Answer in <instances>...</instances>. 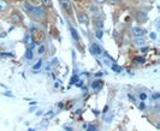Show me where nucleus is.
<instances>
[{
	"instance_id": "f257e3e1",
	"label": "nucleus",
	"mask_w": 160,
	"mask_h": 131,
	"mask_svg": "<svg viewBox=\"0 0 160 131\" xmlns=\"http://www.w3.org/2000/svg\"><path fill=\"white\" fill-rule=\"evenodd\" d=\"M23 8L28 12V13H30V15H32V16L38 17V18H41V17L45 16V8L43 7L32 6V5H30L29 2H24Z\"/></svg>"
},
{
	"instance_id": "f03ea898",
	"label": "nucleus",
	"mask_w": 160,
	"mask_h": 131,
	"mask_svg": "<svg viewBox=\"0 0 160 131\" xmlns=\"http://www.w3.org/2000/svg\"><path fill=\"white\" fill-rule=\"evenodd\" d=\"M90 52H92V54H94V56H101V54H102V49L100 48V46L96 45V43H93V45L90 46Z\"/></svg>"
},
{
	"instance_id": "7ed1b4c3",
	"label": "nucleus",
	"mask_w": 160,
	"mask_h": 131,
	"mask_svg": "<svg viewBox=\"0 0 160 131\" xmlns=\"http://www.w3.org/2000/svg\"><path fill=\"white\" fill-rule=\"evenodd\" d=\"M78 21H80V23H82V24H88L89 23L88 15L86 12H81L80 15H78Z\"/></svg>"
},
{
	"instance_id": "20e7f679",
	"label": "nucleus",
	"mask_w": 160,
	"mask_h": 131,
	"mask_svg": "<svg viewBox=\"0 0 160 131\" xmlns=\"http://www.w3.org/2000/svg\"><path fill=\"white\" fill-rule=\"evenodd\" d=\"M131 33H132V35H134L135 37H137V36H143L144 30L142 28H140V27H134V28L131 29Z\"/></svg>"
},
{
	"instance_id": "39448f33",
	"label": "nucleus",
	"mask_w": 160,
	"mask_h": 131,
	"mask_svg": "<svg viewBox=\"0 0 160 131\" xmlns=\"http://www.w3.org/2000/svg\"><path fill=\"white\" fill-rule=\"evenodd\" d=\"M24 42H25L28 46H30V47H34V46H35L34 40H32V34L30 33L25 34V36H24Z\"/></svg>"
},
{
	"instance_id": "423d86ee",
	"label": "nucleus",
	"mask_w": 160,
	"mask_h": 131,
	"mask_svg": "<svg viewBox=\"0 0 160 131\" xmlns=\"http://www.w3.org/2000/svg\"><path fill=\"white\" fill-rule=\"evenodd\" d=\"M102 85H104V82L101 80H96V81H94V82L92 83V88L94 90H100L102 88Z\"/></svg>"
},
{
	"instance_id": "0eeeda50",
	"label": "nucleus",
	"mask_w": 160,
	"mask_h": 131,
	"mask_svg": "<svg viewBox=\"0 0 160 131\" xmlns=\"http://www.w3.org/2000/svg\"><path fill=\"white\" fill-rule=\"evenodd\" d=\"M134 43L136 45V46H140V47H142L146 45V40L143 39V36H137L134 39Z\"/></svg>"
},
{
	"instance_id": "6e6552de",
	"label": "nucleus",
	"mask_w": 160,
	"mask_h": 131,
	"mask_svg": "<svg viewBox=\"0 0 160 131\" xmlns=\"http://www.w3.org/2000/svg\"><path fill=\"white\" fill-rule=\"evenodd\" d=\"M8 4L6 2V0H0V12H6L8 10Z\"/></svg>"
},
{
	"instance_id": "1a4fd4ad",
	"label": "nucleus",
	"mask_w": 160,
	"mask_h": 131,
	"mask_svg": "<svg viewBox=\"0 0 160 131\" xmlns=\"http://www.w3.org/2000/svg\"><path fill=\"white\" fill-rule=\"evenodd\" d=\"M59 1H60L62 6H63L65 10H68V11L71 10V1H70V0H59Z\"/></svg>"
},
{
	"instance_id": "9d476101",
	"label": "nucleus",
	"mask_w": 160,
	"mask_h": 131,
	"mask_svg": "<svg viewBox=\"0 0 160 131\" xmlns=\"http://www.w3.org/2000/svg\"><path fill=\"white\" fill-rule=\"evenodd\" d=\"M89 12H90L92 15H99V13H100V8L98 7L96 5H90V6H89Z\"/></svg>"
},
{
	"instance_id": "9b49d317",
	"label": "nucleus",
	"mask_w": 160,
	"mask_h": 131,
	"mask_svg": "<svg viewBox=\"0 0 160 131\" xmlns=\"http://www.w3.org/2000/svg\"><path fill=\"white\" fill-rule=\"evenodd\" d=\"M94 25L98 30H102L104 29V22L102 21H94Z\"/></svg>"
},
{
	"instance_id": "f8f14e48",
	"label": "nucleus",
	"mask_w": 160,
	"mask_h": 131,
	"mask_svg": "<svg viewBox=\"0 0 160 131\" xmlns=\"http://www.w3.org/2000/svg\"><path fill=\"white\" fill-rule=\"evenodd\" d=\"M70 32H71V36L73 37V40H75V41H78V40H80V36H78V34H77V30H76L75 28H71Z\"/></svg>"
},
{
	"instance_id": "ddd939ff",
	"label": "nucleus",
	"mask_w": 160,
	"mask_h": 131,
	"mask_svg": "<svg viewBox=\"0 0 160 131\" xmlns=\"http://www.w3.org/2000/svg\"><path fill=\"white\" fill-rule=\"evenodd\" d=\"M86 131H99V128H98L96 124H88Z\"/></svg>"
},
{
	"instance_id": "4468645a",
	"label": "nucleus",
	"mask_w": 160,
	"mask_h": 131,
	"mask_svg": "<svg viewBox=\"0 0 160 131\" xmlns=\"http://www.w3.org/2000/svg\"><path fill=\"white\" fill-rule=\"evenodd\" d=\"M32 48H28L27 51H25V58L28 59V60H32Z\"/></svg>"
},
{
	"instance_id": "2eb2a0df",
	"label": "nucleus",
	"mask_w": 160,
	"mask_h": 131,
	"mask_svg": "<svg viewBox=\"0 0 160 131\" xmlns=\"http://www.w3.org/2000/svg\"><path fill=\"white\" fill-rule=\"evenodd\" d=\"M111 69H112L114 72H122L123 71V67H120L119 65H116V64L111 65Z\"/></svg>"
},
{
	"instance_id": "dca6fc26",
	"label": "nucleus",
	"mask_w": 160,
	"mask_h": 131,
	"mask_svg": "<svg viewBox=\"0 0 160 131\" xmlns=\"http://www.w3.org/2000/svg\"><path fill=\"white\" fill-rule=\"evenodd\" d=\"M41 66H42V59H40L35 65L32 66V70H35V71H38V70H40Z\"/></svg>"
},
{
	"instance_id": "f3484780",
	"label": "nucleus",
	"mask_w": 160,
	"mask_h": 131,
	"mask_svg": "<svg viewBox=\"0 0 160 131\" xmlns=\"http://www.w3.org/2000/svg\"><path fill=\"white\" fill-rule=\"evenodd\" d=\"M11 19H12V22H16V23L21 22V17H19V15H17V13H13L11 16Z\"/></svg>"
},
{
	"instance_id": "a211bd4d",
	"label": "nucleus",
	"mask_w": 160,
	"mask_h": 131,
	"mask_svg": "<svg viewBox=\"0 0 160 131\" xmlns=\"http://www.w3.org/2000/svg\"><path fill=\"white\" fill-rule=\"evenodd\" d=\"M106 123H111L113 120V114L112 113H110V114H107L106 117H105V119H104Z\"/></svg>"
},
{
	"instance_id": "6ab92c4d",
	"label": "nucleus",
	"mask_w": 160,
	"mask_h": 131,
	"mask_svg": "<svg viewBox=\"0 0 160 131\" xmlns=\"http://www.w3.org/2000/svg\"><path fill=\"white\" fill-rule=\"evenodd\" d=\"M134 60H135V63H136V64H143V63H144V58L143 57H135V59H134Z\"/></svg>"
},
{
	"instance_id": "aec40b11",
	"label": "nucleus",
	"mask_w": 160,
	"mask_h": 131,
	"mask_svg": "<svg viewBox=\"0 0 160 131\" xmlns=\"http://www.w3.org/2000/svg\"><path fill=\"white\" fill-rule=\"evenodd\" d=\"M95 36H96V39L101 40V39H102V36H104V32H102V30H96Z\"/></svg>"
},
{
	"instance_id": "412c9836",
	"label": "nucleus",
	"mask_w": 160,
	"mask_h": 131,
	"mask_svg": "<svg viewBox=\"0 0 160 131\" xmlns=\"http://www.w3.org/2000/svg\"><path fill=\"white\" fill-rule=\"evenodd\" d=\"M45 7H51L52 6V0H42Z\"/></svg>"
},
{
	"instance_id": "4be33fe9",
	"label": "nucleus",
	"mask_w": 160,
	"mask_h": 131,
	"mask_svg": "<svg viewBox=\"0 0 160 131\" xmlns=\"http://www.w3.org/2000/svg\"><path fill=\"white\" fill-rule=\"evenodd\" d=\"M45 45H41L40 47H39V54H43L45 53Z\"/></svg>"
},
{
	"instance_id": "5701e85b",
	"label": "nucleus",
	"mask_w": 160,
	"mask_h": 131,
	"mask_svg": "<svg viewBox=\"0 0 160 131\" xmlns=\"http://www.w3.org/2000/svg\"><path fill=\"white\" fill-rule=\"evenodd\" d=\"M138 98L141 99V101H144L146 99H147V94L146 93H140V96Z\"/></svg>"
},
{
	"instance_id": "b1692460",
	"label": "nucleus",
	"mask_w": 160,
	"mask_h": 131,
	"mask_svg": "<svg viewBox=\"0 0 160 131\" xmlns=\"http://www.w3.org/2000/svg\"><path fill=\"white\" fill-rule=\"evenodd\" d=\"M77 81H78V76H76V75H75V76H72L71 77V84H75Z\"/></svg>"
},
{
	"instance_id": "393cba45",
	"label": "nucleus",
	"mask_w": 160,
	"mask_h": 131,
	"mask_svg": "<svg viewBox=\"0 0 160 131\" xmlns=\"http://www.w3.org/2000/svg\"><path fill=\"white\" fill-rule=\"evenodd\" d=\"M128 98H129V100H130L131 102H136V99H135V96H134V95H131V94H129V95H128Z\"/></svg>"
},
{
	"instance_id": "a878e982",
	"label": "nucleus",
	"mask_w": 160,
	"mask_h": 131,
	"mask_svg": "<svg viewBox=\"0 0 160 131\" xmlns=\"http://www.w3.org/2000/svg\"><path fill=\"white\" fill-rule=\"evenodd\" d=\"M159 98H160V94H159V93H154V94L152 95V99H153V100H158Z\"/></svg>"
},
{
	"instance_id": "bb28decb",
	"label": "nucleus",
	"mask_w": 160,
	"mask_h": 131,
	"mask_svg": "<svg viewBox=\"0 0 160 131\" xmlns=\"http://www.w3.org/2000/svg\"><path fill=\"white\" fill-rule=\"evenodd\" d=\"M58 64V59L57 58H54V59H52V61H51V66H54Z\"/></svg>"
},
{
	"instance_id": "cd10ccee",
	"label": "nucleus",
	"mask_w": 160,
	"mask_h": 131,
	"mask_svg": "<svg viewBox=\"0 0 160 131\" xmlns=\"http://www.w3.org/2000/svg\"><path fill=\"white\" fill-rule=\"evenodd\" d=\"M64 130L65 131H73V129H72L71 126H69V125H65V126H64Z\"/></svg>"
},
{
	"instance_id": "c85d7f7f",
	"label": "nucleus",
	"mask_w": 160,
	"mask_h": 131,
	"mask_svg": "<svg viewBox=\"0 0 160 131\" xmlns=\"http://www.w3.org/2000/svg\"><path fill=\"white\" fill-rule=\"evenodd\" d=\"M87 126H88V123H83L81 128H82V130H86V129H87Z\"/></svg>"
},
{
	"instance_id": "c756f323",
	"label": "nucleus",
	"mask_w": 160,
	"mask_h": 131,
	"mask_svg": "<svg viewBox=\"0 0 160 131\" xmlns=\"http://www.w3.org/2000/svg\"><path fill=\"white\" fill-rule=\"evenodd\" d=\"M138 108H140V109H144V108H146V106H144L143 102H141V104H140V106H138Z\"/></svg>"
},
{
	"instance_id": "7c9ffc66",
	"label": "nucleus",
	"mask_w": 160,
	"mask_h": 131,
	"mask_svg": "<svg viewBox=\"0 0 160 131\" xmlns=\"http://www.w3.org/2000/svg\"><path fill=\"white\" fill-rule=\"evenodd\" d=\"M141 52H143V53L148 52V47H142V48H141Z\"/></svg>"
},
{
	"instance_id": "2f4dec72",
	"label": "nucleus",
	"mask_w": 160,
	"mask_h": 131,
	"mask_svg": "<svg viewBox=\"0 0 160 131\" xmlns=\"http://www.w3.org/2000/svg\"><path fill=\"white\" fill-rule=\"evenodd\" d=\"M151 37H152V39H154V40H155V39H157V35H155V34H154V33H151Z\"/></svg>"
},
{
	"instance_id": "473e14b6",
	"label": "nucleus",
	"mask_w": 160,
	"mask_h": 131,
	"mask_svg": "<svg viewBox=\"0 0 160 131\" xmlns=\"http://www.w3.org/2000/svg\"><path fill=\"white\" fill-rule=\"evenodd\" d=\"M107 111H108V106H105V108H104V111H102V112H104V113H106Z\"/></svg>"
},
{
	"instance_id": "72a5a7b5",
	"label": "nucleus",
	"mask_w": 160,
	"mask_h": 131,
	"mask_svg": "<svg viewBox=\"0 0 160 131\" xmlns=\"http://www.w3.org/2000/svg\"><path fill=\"white\" fill-rule=\"evenodd\" d=\"M96 2H99V4H102V2H105L106 0H95Z\"/></svg>"
},
{
	"instance_id": "f704fd0d",
	"label": "nucleus",
	"mask_w": 160,
	"mask_h": 131,
	"mask_svg": "<svg viewBox=\"0 0 160 131\" xmlns=\"http://www.w3.org/2000/svg\"><path fill=\"white\" fill-rule=\"evenodd\" d=\"M36 114H38V115H41V114H42V111H39V112H38Z\"/></svg>"
},
{
	"instance_id": "c9c22d12",
	"label": "nucleus",
	"mask_w": 160,
	"mask_h": 131,
	"mask_svg": "<svg viewBox=\"0 0 160 131\" xmlns=\"http://www.w3.org/2000/svg\"><path fill=\"white\" fill-rule=\"evenodd\" d=\"M118 1H120V0H112V2H118Z\"/></svg>"
},
{
	"instance_id": "e433bc0d",
	"label": "nucleus",
	"mask_w": 160,
	"mask_h": 131,
	"mask_svg": "<svg viewBox=\"0 0 160 131\" xmlns=\"http://www.w3.org/2000/svg\"><path fill=\"white\" fill-rule=\"evenodd\" d=\"M29 131H35V130H32V129H30V130H29Z\"/></svg>"
},
{
	"instance_id": "4c0bfd02",
	"label": "nucleus",
	"mask_w": 160,
	"mask_h": 131,
	"mask_svg": "<svg viewBox=\"0 0 160 131\" xmlns=\"http://www.w3.org/2000/svg\"><path fill=\"white\" fill-rule=\"evenodd\" d=\"M119 131H122V130H119Z\"/></svg>"
}]
</instances>
